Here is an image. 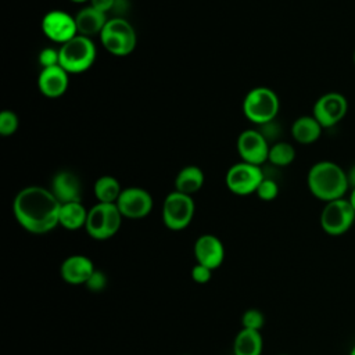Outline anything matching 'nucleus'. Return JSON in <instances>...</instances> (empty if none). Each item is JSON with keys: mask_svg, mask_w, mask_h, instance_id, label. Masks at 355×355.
<instances>
[{"mask_svg": "<svg viewBox=\"0 0 355 355\" xmlns=\"http://www.w3.org/2000/svg\"><path fill=\"white\" fill-rule=\"evenodd\" d=\"M279 355H288V354H279Z\"/></svg>", "mask_w": 355, "mask_h": 355, "instance_id": "obj_37", "label": "nucleus"}, {"mask_svg": "<svg viewBox=\"0 0 355 355\" xmlns=\"http://www.w3.org/2000/svg\"><path fill=\"white\" fill-rule=\"evenodd\" d=\"M68 75L69 73L61 65L42 68V72L37 78V86L40 93L49 98L61 97L68 89V83H69Z\"/></svg>", "mask_w": 355, "mask_h": 355, "instance_id": "obj_16", "label": "nucleus"}, {"mask_svg": "<svg viewBox=\"0 0 355 355\" xmlns=\"http://www.w3.org/2000/svg\"><path fill=\"white\" fill-rule=\"evenodd\" d=\"M78 35L92 37L94 35H100L104 29L108 18L105 12L98 11L97 8L87 6L79 10L75 15Z\"/></svg>", "mask_w": 355, "mask_h": 355, "instance_id": "obj_18", "label": "nucleus"}, {"mask_svg": "<svg viewBox=\"0 0 355 355\" xmlns=\"http://www.w3.org/2000/svg\"><path fill=\"white\" fill-rule=\"evenodd\" d=\"M194 201L191 196L180 191L169 193L162 204V222L171 230L186 229L194 216Z\"/></svg>", "mask_w": 355, "mask_h": 355, "instance_id": "obj_7", "label": "nucleus"}, {"mask_svg": "<svg viewBox=\"0 0 355 355\" xmlns=\"http://www.w3.org/2000/svg\"><path fill=\"white\" fill-rule=\"evenodd\" d=\"M347 110V98L338 92H329L316 100L312 115L323 128H330L345 116Z\"/></svg>", "mask_w": 355, "mask_h": 355, "instance_id": "obj_11", "label": "nucleus"}, {"mask_svg": "<svg viewBox=\"0 0 355 355\" xmlns=\"http://www.w3.org/2000/svg\"><path fill=\"white\" fill-rule=\"evenodd\" d=\"M37 58H39V64L42 65V68H50V67L60 65V51H58V49H54V47L42 49Z\"/></svg>", "mask_w": 355, "mask_h": 355, "instance_id": "obj_28", "label": "nucleus"}, {"mask_svg": "<svg viewBox=\"0 0 355 355\" xmlns=\"http://www.w3.org/2000/svg\"><path fill=\"white\" fill-rule=\"evenodd\" d=\"M107 283H108V280H107L105 273L96 269V270L92 273V276L89 277V280L86 282L85 286H86V288H87L89 291L100 293V291H103V290L107 287Z\"/></svg>", "mask_w": 355, "mask_h": 355, "instance_id": "obj_29", "label": "nucleus"}, {"mask_svg": "<svg viewBox=\"0 0 355 355\" xmlns=\"http://www.w3.org/2000/svg\"><path fill=\"white\" fill-rule=\"evenodd\" d=\"M94 197L98 202H107V204H115L122 193L121 184L116 178L104 175L98 178L93 187Z\"/></svg>", "mask_w": 355, "mask_h": 355, "instance_id": "obj_23", "label": "nucleus"}, {"mask_svg": "<svg viewBox=\"0 0 355 355\" xmlns=\"http://www.w3.org/2000/svg\"><path fill=\"white\" fill-rule=\"evenodd\" d=\"M355 222V209L348 198H338L326 202L320 214V226L330 236L347 233Z\"/></svg>", "mask_w": 355, "mask_h": 355, "instance_id": "obj_8", "label": "nucleus"}, {"mask_svg": "<svg viewBox=\"0 0 355 355\" xmlns=\"http://www.w3.org/2000/svg\"><path fill=\"white\" fill-rule=\"evenodd\" d=\"M103 47L116 57L130 54L137 43L135 28L123 17H112L100 33Z\"/></svg>", "mask_w": 355, "mask_h": 355, "instance_id": "obj_3", "label": "nucleus"}, {"mask_svg": "<svg viewBox=\"0 0 355 355\" xmlns=\"http://www.w3.org/2000/svg\"><path fill=\"white\" fill-rule=\"evenodd\" d=\"M212 277V269L201 265V263H196L191 269V279L198 283V284H205L211 280Z\"/></svg>", "mask_w": 355, "mask_h": 355, "instance_id": "obj_30", "label": "nucleus"}, {"mask_svg": "<svg viewBox=\"0 0 355 355\" xmlns=\"http://www.w3.org/2000/svg\"><path fill=\"white\" fill-rule=\"evenodd\" d=\"M234 355H261L262 354V336L257 330L243 329L236 334L233 341Z\"/></svg>", "mask_w": 355, "mask_h": 355, "instance_id": "obj_22", "label": "nucleus"}, {"mask_svg": "<svg viewBox=\"0 0 355 355\" xmlns=\"http://www.w3.org/2000/svg\"><path fill=\"white\" fill-rule=\"evenodd\" d=\"M73 3H86V1H90V0H71Z\"/></svg>", "mask_w": 355, "mask_h": 355, "instance_id": "obj_35", "label": "nucleus"}, {"mask_svg": "<svg viewBox=\"0 0 355 355\" xmlns=\"http://www.w3.org/2000/svg\"><path fill=\"white\" fill-rule=\"evenodd\" d=\"M269 148V141L258 129H247L241 132L237 139V151L240 158L254 165L261 166L268 161Z\"/></svg>", "mask_w": 355, "mask_h": 355, "instance_id": "obj_13", "label": "nucleus"}, {"mask_svg": "<svg viewBox=\"0 0 355 355\" xmlns=\"http://www.w3.org/2000/svg\"><path fill=\"white\" fill-rule=\"evenodd\" d=\"M263 178L265 173L259 165L241 161L229 168L226 173V186L233 194L248 196L257 191Z\"/></svg>", "mask_w": 355, "mask_h": 355, "instance_id": "obj_9", "label": "nucleus"}, {"mask_svg": "<svg viewBox=\"0 0 355 355\" xmlns=\"http://www.w3.org/2000/svg\"><path fill=\"white\" fill-rule=\"evenodd\" d=\"M349 355H355V345L352 347V349H351V352H349Z\"/></svg>", "mask_w": 355, "mask_h": 355, "instance_id": "obj_36", "label": "nucleus"}, {"mask_svg": "<svg viewBox=\"0 0 355 355\" xmlns=\"http://www.w3.org/2000/svg\"><path fill=\"white\" fill-rule=\"evenodd\" d=\"M263 137L269 141V140H273L277 135H279V126L275 123V121H270L268 123H263V125H259V129H258Z\"/></svg>", "mask_w": 355, "mask_h": 355, "instance_id": "obj_31", "label": "nucleus"}, {"mask_svg": "<svg viewBox=\"0 0 355 355\" xmlns=\"http://www.w3.org/2000/svg\"><path fill=\"white\" fill-rule=\"evenodd\" d=\"M354 62H355V53H354Z\"/></svg>", "mask_w": 355, "mask_h": 355, "instance_id": "obj_38", "label": "nucleus"}, {"mask_svg": "<svg viewBox=\"0 0 355 355\" xmlns=\"http://www.w3.org/2000/svg\"><path fill=\"white\" fill-rule=\"evenodd\" d=\"M43 33L54 43L64 44L78 35L75 17L62 10H51L42 19Z\"/></svg>", "mask_w": 355, "mask_h": 355, "instance_id": "obj_10", "label": "nucleus"}, {"mask_svg": "<svg viewBox=\"0 0 355 355\" xmlns=\"http://www.w3.org/2000/svg\"><path fill=\"white\" fill-rule=\"evenodd\" d=\"M204 180L205 178L201 168L196 165H189L178 172L175 178V190L191 196L202 187Z\"/></svg>", "mask_w": 355, "mask_h": 355, "instance_id": "obj_21", "label": "nucleus"}, {"mask_svg": "<svg viewBox=\"0 0 355 355\" xmlns=\"http://www.w3.org/2000/svg\"><path fill=\"white\" fill-rule=\"evenodd\" d=\"M60 65L68 73H80L87 71L96 60V46L87 36L76 35L67 43L61 44Z\"/></svg>", "mask_w": 355, "mask_h": 355, "instance_id": "obj_5", "label": "nucleus"}, {"mask_svg": "<svg viewBox=\"0 0 355 355\" xmlns=\"http://www.w3.org/2000/svg\"><path fill=\"white\" fill-rule=\"evenodd\" d=\"M255 194H257L261 200H263V201H272V200H275V198L277 197V194H279V186H277L276 180H273V179L265 176V178L262 179V182L259 183V186H258Z\"/></svg>", "mask_w": 355, "mask_h": 355, "instance_id": "obj_27", "label": "nucleus"}, {"mask_svg": "<svg viewBox=\"0 0 355 355\" xmlns=\"http://www.w3.org/2000/svg\"><path fill=\"white\" fill-rule=\"evenodd\" d=\"M51 193L61 202L80 201L82 184L79 178L71 171H60L51 179Z\"/></svg>", "mask_w": 355, "mask_h": 355, "instance_id": "obj_17", "label": "nucleus"}, {"mask_svg": "<svg viewBox=\"0 0 355 355\" xmlns=\"http://www.w3.org/2000/svg\"><path fill=\"white\" fill-rule=\"evenodd\" d=\"M347 178H348V183L349 186L354 189L355 187V164L349 168V171L347 172Z\"/></svg>", "mask_w": 355, "mask_h": 355, "instance_id": "obj_33", "label": "nucleus"}, {"mask_svg": "<svg viewBox=\"0 0 355 355\" xmlns=\"http://www.w3.org/2000/svg\"><path fill=\"white\" fill-rule=\"evenodd\" d=\"M306 183L309 191L322 201L343 198L349 187L347 172L333 161H319L308 172Z\"/></svg>", "mask_w": 355, "mask_h": 355, "instance_id": "obj_2", "label": "nucleus"}, {"mask_svg": "<svg viewBox=\"0 0 355 355\" xmlns=\"http://www.w3.org/2000/svg\"><path fill=\"white\" fill-rule=\"evenodd\" d=\"M194 257L197 263H201L214 270L223 263V243L214 234H202L194 243Z\"/></svg>", "mask_w": 355, "mask_h": 355, "instance_id": "obj_14", "label": "nucleus"}, {"mask_svg": "<svg viewBox=\"0 0 355 355\" xmlns=\"http://www.w3.org/2000/svg\"><path fill=\"white\" fill-rule=\"evenodd\" d=\"M122 218L116 204L97 202L89 209L85 229L94 240H107L118 233Z\"/></svg>", "mask_w": 355, "mask_h": 355, "instance_id": "obj_6", "label": "nucleus"}, {"mask_svg": "<svg viewBox=\"0 0 355 355\" xmlns=\"http://www.w3.org/2000/svg\"><path fill=\"white\" fill-rule=\"evenodd\" d=\"M61 202L50 189L28 186L17 193L12 212L17 222L29 233L44 234L58 226Z\"/></svg>", "mask_w": 355, "mask_h": 355, "instance_id": "obj_1", "label": "nucleus"}, {"mask_svg": "<svg viewBox=\"0 0 355 355\" xmlns=\"http://www.w3.org/2000/svg\"><path fill=\"white\" fill-rule=\"evenodd\" d=\"M280 108L277 94L265 86H258L250 90L243 101V112L245 118L257 125H263L275 121Z\"/></svg>", "mask_w": 355, "mask_h": 355, "instance_id": "obj_4", "label": "nucleus"}, {"mask_svg": "<svg viewBox=\"0 0 355 355\" xmlns=\"http://www.w3.org/2000/svg\"><path fill=\"white\" fill-rule=\"evenodd\" d=\"M295 158L294 147L287 141H276L269 148L268 161L276 166H287Z\"/></svg>", "mask_w": 355, "mask_h": 355, "instance_id": "obj_24", "label": "nucleus"}, {"mask_svg": "<svg viewBox=\"0 0 355 355\" xmlns=\"http://www.w3.org/2000/svg\"><path fill=\"white\" fill-rule=\"evenodd\" d=\"M323 126L313 115H302L291 125V135L295 141L301 144L315 143L322 135Z\"/></svg>", "mask_w": 355, "mask_h": 355, "instance_id": "obj_19", "label": "nucleus"}, {"mask_svg": "<svg viewBox=\"0 0 355 355\" xmlns=\"http://www.w3.org/2000/svg\"><path fill=\"white\" fill-rule=\"evenodd\" d=\"M349 202H351V205H352V208L355 209V187L351 190V194H349Z\"/></svg>", "mask_w": 355, "mask_h": 355, "instance_id": "obj_34", "label": "nucleus"}, {"mask_svg": "<svg viewBox=\"0 0 355 355\" xmlns=\"http://www.w3.org/2000/svg\"><path fill=\"white\" fill-rule=\"evenodd\" d=\"M263 323H265L263 313L259 309H255V308L247 309L243 313V316H241V326H243V329L259 331L262 329Z\"/></svg>", "mask_w": 355, "mask_h": 355, "instance_id": "obj_25", "label": "nucleus"}, {"mask_svg": "<svg viewBox=\"0 0 355 355\" xmlns=\"http://www.w3.org/2000/svg\"><path fill=\"white\" fill-rule=\"evenodd\" d=\"M87 214L89 211L83 207L80 201L65 202V204H61L58 223L67 230H78L80 227H85L87 220Z\"/></svg>", "mask_w": 355, "mask_h": 355, "instance_id": "obj_20", "label": "nucleus"}, {"mask_svg": "<svg viewBox=\"0 0 355 355\" xmlns=\"http://www.w3.org/2000/svg\"><path fill=\"white\" fill-rule=\"evenodd\" d=\"M123 218L141 219L146 218L153 209L151 194L141 187H126L115 202Z\"/></svg>", "mask_w": 355, "mask_h": 355, "instance_id": "obj_12", "label": "nucleus"}, {"mask_svg": "<svg viewBox=\"0 0 355 355\" xmlns=\"http://www.w3.org/2000/svg\"><path fill=\"white\" fill-rule=\"evenodd\" d=\"M90 6L97 8L101 12H110L112 11L114 6H115V0H90Z\"/></svg>", "mask_w": 355, "mask_h": 355, "instance_id": "obj_32", "label": "nucleus"}, {"mask_svg": "<svg viewBox=\"0 0 355 355\" xmlns=\"http://www.w3.org/2000/svg\"><path fill=\"white\" fill-rule=\"evenodd\" d=\"M19 125L18 116L14 111L4 110L0 112V135L11 136L17 132Z\"/></svg>", "mask_w": 355, "mask_h": 355, "instance_id": "obj_26", "label": "nucleus"}, {"mask_svg": "<svg viewBox=\"0 0 355 355\" xmlns=\"http://www.w3.org/2000/svg\"><path fill=\"white\" fill-rule=\"evenodd\" d=\"M96 270L93 261L82 254L69 255L60 268V275L64 282L69 284H86L92 273Z\"/></svg>", "mask_w": 355, "mask_h": 355, "instance_id": "obj_15", "label": "nucleus"}]
</instances>
